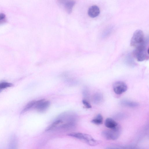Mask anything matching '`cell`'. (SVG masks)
<instances>
[{
	"label": "cell",
	"instance_id": "1",
	"mask_svg": "<svg viewBox=\"0 0 149 149\" xmlns=\"http://www.w3.org/2000/svg\"><path fill=\"white\" fill-rule=\"evenodd\" d=\"M145 44L144 36L143 31L140 29L135 31L131 40V46L136 48Z\"/></svg>",
	"mask_w": 149,
	"mask_h": 149
},
{
	"label": "cell",
	"instance_id": "2",
	"mask_svg": "<svg viewBox=\"0 0 149 149\" xmlns=\"http://www.w3.org/2000/svg\"><path fill=\"white\" fill-rule=\"evenodd\" d=\"M68 135L70 136L83 140L90 146H95L99 143L98 141L94 139L91 135L88 134L81 133L72 132Z\"/></svg>",
	"mask_w": 149,
	"mask_h": 149
},
{
	"label": "cell",
	"instance_id": "3",
	"mask_svg": "<svg viewBox=\"0 0 149 149\" xmlns=\"http://www.w3.org/2000/svg\"><path fill=\"white\" fill-rule=\"evenodd\" d=\"M133 54L137 61H143L148 58V49L147 50L145 44L135 48Z\"/></svg>",
	"mask_w": 149,
	"mask_h": 149
},
{
	"label": "cell",
	"instance_id": "4",
	"mask_svg": "<svg viewBox=\"0 0 149 149\" xmlns=\"http://www.w3.org/2000/svg\"><path fill=\"white\" fill-rule=\"evenodd\" d=\"M121 132L120 128L118 125L114 128L103 131L102 132V135L103 137L107 140H114L119 138Z\"/></svg>",
	"mask_w": 149,
	"mask_h": 149
},
{
	"label": "cell",
	"instance_id": "5",
	"mask_svg": "<svg viewBox=\"0 0 149 149\" xmlns=\"http://www.w3.org/2000/svg\"><path fill=\"white\" fill-rule=\"evenodd\" d=\"M127 88L126 84L121 81H116L113 84V89L114 92L118 95L121 94L125 92Z\"/></svg>",
	"mask_w": 149,
	"mask_h": 149
},
{
	"label": "cell",
	"instance_id": "6",
	"mask_svg": "<svg viewBox=\"0 0 149 149\" xmlns=\"http://www.w3.org/2000/svg\"><path fill=\"white\" fill-rule=\"evenodd\" d=\"M50 104V102L49 101L42 99L36 101L34 107L38 112H43L47 109Z\"/></svg>",
	"mask_w": 149,
	"mask_h": 149
},
{
	"label": "cell",
	"instance_id": "7",
	"mask_svg": "<svg viewBox=\"0 0 149 149\" xmlns=\"http://www.w3.org/2000/svg\"><path fill=\"white\" fill-rule=\"evenodd\" d=\"M60 4L63 6L66 11L68 13L72 12L75 2L73 1H60L59 2Z\"/></svg>",
	"mask_w": 149,
	"mask_h": 149
},
{
	"label": "cell",
	"instance_id": "8",
	"mask_svg": "<svg viewBox=\"0 0 149 149\" xmlns=\"http://www.w3.org/2000/svg\"><path fill=\"white\" fill-rule=\"evenodd\" d=\"M100 10L97 6L93 5L90 6L88 11V15L91 17L94 18L98 16L100 14Z\"/></svg>",
	"mask_w": 149,
	"mask_h": 149
},
{
	"label": "cell",
	"instance_id": "9",
	"mask_svg": "<svg viewBox=\"0 0 149 149\" xmlns=\"http://www.w3.org/2000/svg\"><path fill=\"white\" fill-rule=\"evenodd\" d=\"M17 137L14 135H12L9 140L8 149H17Z\"/></svg>",
	"mask_w": 149,
	"mask_h": 149
},
{
	"label": "cell",
	"instance_id": "10",
	"mask_svg": "<svg viewBox=\"0 0 149 149\" xmlns=\"http://www.w3.org/2000/svg\"><path fill=\"white\" fill-rule=\"evenodd\" d=\"M105 126L110 129H112L116 127L118 125L117 122L111 118H107L105 122Z\"/></svg>",
	"mask_w": 149,
	"mask_h": 149
},
{
	"label": "cell",
	"instance_id": "11",
	"mask_svg": "<svg viewBox=\"0 0 149 149\" xmlns=\"http://www.w3.org/2000/svg\"><path fill=\"white\" fill-rule=\"evenodd\" d=\"M36 101L33 100L28 103L24 108L21 112V114H22L27 111L31 109L34 107L36 105Z\"/></svg>",
	"mask_w": 149,
	"mask_h": 149
},
{
	"label": "cell",
	"instance_id": "12",
	"mask_svg": "<svg viewBox=\"0 0 149 149\" xmlns=\"http://www.w3.org/2000/svg\"><path fill=\"white\" fill-rule=\"evenodd\" d=\"M121 104L124 106L131 107H135L139 105V104L136 102L127 100L122 101Z\"/></svg>",
	"mask_w": 149,
	"mask_h": 149
},
{
	"label": "cell",
	"instance_id": "13",
	"mask_svg": "<svg viewBox=\"0 0 149 149\" xmlns=\"http://www.w3.org/2000/svg\"><path fill=\"white\" fill-rule=\"evenodd\" d=\"M63 122L62 120L59 119H58L47 127L45 130V131H48L54 129L59 124H62Z\"/></svg>",
	"mask_w": 149,
	"mask_h": 149
},
{
	"label": "cell",
	"instance_id": "14",
	"mask_svg": "<svg viewBox=\"0 0 149 149\" xmlns=\"http://www.w3.org/2000/svg\"><path fill=\"white\" fill-rule=\"evenodd\" d=\"M103 118L100 114H97L96 117L91 120V122L97 125H100L103 123Z\"/></svg>",
	"mask_w": 149,
	"mask_h": 149
},
{
	"label": "cell",
	"instance_id": "15",
	"mask_svg": "<svg viewBox=\"0 0 149 149\" xmlns=\"http://www.w3.org/2000/svg\"><path fill=\"white\" fill-rule=\"evenodd\" d=\"M93 101L95 104H98L102 102L103 99V96L101 93H95L93 97Z\"/></svg>",
	"mask_w": 149,
	"mask_h": 149
},
{
	"label": "cell",
	"instance_id": "16",
	"mask_svg": "<svg viewBox=\"0 0 149 149\" xmlns=\"http://www.w3.org/2000/svg\"><path fill=\"white\" fill-rule=\"evenodd\" d=\"M13 85L12 84L6 82H0V92L2 90L11 87Z\"/></svg>",
	"mask_w": 149,
	"mask_h": 149
},
{
	"label": "cell",
	"instance_id": "17",
	"mask_svg": "<svg viewBox=\"0 0 149 149\" xmlns=\"http://www.w3.org/2000/svg\"><path fill=\"white\" fill-rule=\"evenodd\" d=\"M82 103L86 108L90 109L91 108V106L90 104L86 100H83L82 101Z\"/></svg>",
	"mask_w": 149,
	"mask_h": 149
},
{
	"label": "cell",
	"instance_id": "18",
	"mask_svg": "<svg viewBox=\"0 0 149 149\" xmlns=\"http://www.w3.org/2000/svg\"><path fill=\"white\" fill-rule=\"evenodd\" d=\"M125 149H145L142 148L134 146H130L124 148Z\"/></svg>",
	"mask_w": 149,
	"mask_h": 149
},
{
	"label": "cell",
	"instance_id": "19",
	"mask_svg": "<svg viewBox=\"0 0 149 149\" xmlns=\"http://www.w3.org/2000/svg\"><path fill=\"white\" fill-rule=\"evenodd\" d=\"M105 149H125L124 148L116 147H109L106 148Z\"/></svg>",
	"mask_w": 149,
	"mask_h": 149
},
{
	"label": "cell",
	"instance_id": "20",
	"mask_svg": "<svg viewBox=\"0 0 149 149\" xmlns=\"http://www.w3.org/2000/svg\"><path fill=\"white\" fill-rule=\"evenodd\" d=\"M5 17V15L3 13H0V20L3 19Z\"/></svg>",
	"mask_w": 149,
	"mask_h": 149
}]
</instances>
